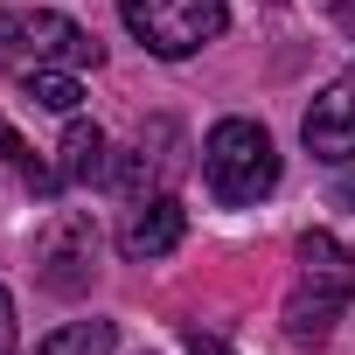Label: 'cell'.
Segmentation results:
<instances>
[{"instance_id": "obj_1", "label": "cell", "mask_w": 355, "mask_h": 355, "mask_svg": "<svg viewBox=\"0 0 355 355\" xmlns=\"http://www.w3.org/2000/svg\"><path fill=\"white\" fill-rule=\"evenodd\" d=\"M293 258H300V286L286 300V341L320 348L334 334V320L355 306V251L341 237H327V230H306L293 244Z\"/></svg>"}, {"instance_id": "obj_2", "label": "cell", "mask_w": 355, "mask_h": 355, "mask_svg": "<svg viewBox=\"0 0 355 355\" xmlns=\"http://www.w3.org/2000/svg\"><path fill=\"white\" fill-rule=\"evenodd\" d=\"M202 182L223 209H251L279 189V146L258 119H216L202 139Z\"/></svg>"}, {"instance_id": "obj_3", "label": "cell", "mask_w": 355, "mask_h": 355, "mask_svg": "<svg viewBox=\"0 0 355 355\" xmlns=\"http://www.w3.org/2000/svg\"><path fill=\"white\" fill-rule=\"evenodd\" d=\"M98 70L105 49L91 28H77L56 8H0V77H28V70Z\"/></svg>"}, {"instance_id": "obj_4", "label": "cell", "mask_w": 355, "mask_h": 355, "mask_svg": "<svg viewBox=\"0 0 355 355\" xmlns=\"http://www.w3.org/2000/svg\"><path fill=\"white\" fill-rule=\"evenodd\" d=\"M119 21L132 28V42L160 63H182L196 49H209L230 28L223 0H119Z\"/></svg>"}, {"instance_id": "obj_5", "label": "cell", "mask_w": 355, "mask_h": 355, "mask_svg": "<svg viewBox=\"0 0 355 355\" xmlns=\"http://www.w3.org/2000/svg\"><path fill=\"white\" fill-rule=\"evenodd\" d=\"M98 251H105V237H98V223H91L84 209L49 216L42 237H35V279H42V293H56V300L91 293V279H98Z\"/></svg>"}, {"instance_id": "obj_6", "label": "cell", "mask_w": 355, "mask_h": 355, "mask_svg": "<svg viewBox=\"0 0 355 355\" xmlns=\"http://www.w3.org/2000/svg\"><path fill=\"white\" fill-rule=\"evenodd\" d=\"M300 139H306V153H313V160H334V167H348V160H355V77H334V84L306 105Z\"/></svg>"}, {"instance_id": "obj_7", "label": "cell", "mask_w": 355, "mask_h": 355, "mask_svg": "<svg viewBox=\"0 0 355 355\" xmlns=\"http://www.w3.org/2000/svg\"><path fill=\"white\" fill-rule=\"evenodd\" d=\"M182 237H189V209L174 202L167 189H160V196H139V202L125 209V223H119V251H125L132 265H146V258H167Z\"/></svg>"}, {"instance_id": "obj_8", "label": "cell", "mask_w": 355, "mask_h": 355, "mask_svg": "<svg viewBox=\"0 0 355 355\" xmlns=\"http://www.w3.org/2000/svg\"><path fill=\"white\" fill-rule=\"evenodd\" d=\"M56 153H63V167H56L63 182H105V167H112V160H105L112 146H105V132H98L91 119H70V132H63Z\"/></svg>"}, {"instance_id": "obj_9", "label": "cell", "mask_w": 355, "mask_h": 355, "mask_svg": "<svg viewBox=\"0 0 355 355\" xmlns=\"http://www.w3.org/2000/svg\"><path fill=\"white\" fill-rule=\"evenodd\" d=\"M21 98L70 119V112L84 105V84H77V70H56V63H49V70H28V77H21Z\"/></svg>"}, {"instance_id": "obj_10", "label": "cell", "mask_w": 355, "mask_h": 355, "mask_svg": "<svg viewBox=\"0 0 355 355\" xmlns=\"http://www.w3.org/2000/svg\"><path fill=\"white\" fill-rule=\"evenodd\" d=\"M112 348H119V327L112 320H70L49 341H35V355H112Z\"/></svg>"}, {"instance_id": "obj_11", "label": "cell", "mask_w": 355, "mask_h": 355, "mask_svg": "<svg viewBox=\"0 0 355 355\" xmlns=\"http://www.w3.org/2000/svg\"><path fill=\"white\" fill-rule=\"evenodd\" d=\"M0 355H15V293L0 286Z\"/></svg>"}, {"instance_id": "obj_12", "label": "cell", "mask_w": 355, "mask_h": 355, "mask_svg": "<svg viewBox=\"0 0 355 355\" xmlns=\"http://www.w3.org/2000/svg\"><path fill=\"white\" fill-rule=\"evenodd\" d=\"M189 355H230L216 334H202V327H189Z\"/></svg>"}, {"instance_id": "obj_13", "label": "cell", "mask_w": 355, "mask_h": 355, "mask_svg": "<svg viewBox=\"0 0 355 355\" xmlns=\"http://www.w3.org/2000/svg\"><path fill=\"white\" fill-rule=\"evenodd\" d=\"M334 21H341V35L355 42V0H341V8H334Z\"/></svg>"}, {"instance_id": "obj_14", "label": "cell", "mask_w": 355, "mask_h": 355, "mask_svg": "<svg viewBox=\"0 0 355 355\" xmlns=\"http://www.w3.org/2000/svg\"><path fill=\"white\" fill-rule=\"evenodd\" d=\"M334 202H348V209H355V174H341V189H334Z\"/></svg>"}]
</instances>
